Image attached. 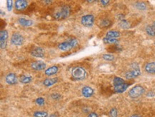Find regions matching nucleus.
Segmentation results:
<instances>
[{
  "instance_id": "f257e3e1",
  "label": "nucleus",
  "mask_w": 155,
  "mask_h": 117,
  "mask_svg": "<svg viewBox=\"0 0 155 117\" xmlns=\"http://www.w3.org/2000/svg\"><path fill=\"white\" fill-rule=\"evenodd\" d=\"M78 41L76 39H70L67 40V41H64V42L61 43L59 44L58 48L61 51L64 52H67V51L70 50V49H73L75 46H77Z\"/></svg>"
},
{
  "instance_id": "f03ea898",
  "label": "nucleus",
  "mask_w": 155,
  "mask_h": 117,
  "mask_svg": "<svg viewBox=\"0 0 155 117\" xmlns=\"http://www.w3.org/2000/svg\"><path fill=\"white\" fill-rule=\"evenodd\" d=\"M70 7L68 6H63L61 7L59 10L57 12L54 16L57 19H63L67 18L70 14Z\"/></svg>"
},
{
  "instance_id": "7ed1b4c3",
  "label": "nucleus",
  "mask_w": 155,
  "mask_h": 117,
  "mask_svg": "<svg viewBox=\"0 0 155 117\" xmlns=\"http://www.w3.org/2000/svg\"><path fill=\"white\" fill-rule=\"evenodd\" d=\"M72 74L74 79L78 80L84 79L86 76V71L83 68L80 67H76L72 69Z\"/></svg>"
},
{
  "instance_id": "20e7f679",
  "label": "nucleus",
  "mask_w": 155,
  "mask_h": 117,
  "mask_svg": "<svg viewBox=\"0 0 155 117\" xmlns=\"http://www.w3.org/2000/svg\"><path fill=\"white\" fill-rule=\"evenodd\" d=\"M144 92V88L141 86L137 85V86H134L133 88H131L129 91V97L132 98H137L142 95Z\"/></svg>"
},
{
  "instance_id": "39448f33",
  "label": "nucleus",
  "mask_w": 155,
  "mask_h": 117,
  "mask_svg": "<svg viewBox=\"0 0 155 117\" xmlns=\"http://www.w3.org/2000/svg\"><path fill=\"white\" fill-rule=\"evenodd\" d=\"M94 17L93 15L87 14L82 16L81 22L86 27H91L93 25V24H94Z\"/></svg>"
},
{
  "instance_id": "423d86ee",
  "label": "nucleus",
  "mask_w": 155,
  "mask_h": 117,
  "mask_svg": "<svg viewBox=\"0 0 155 117\" xmlns=\"http://www.w3.org/2000/svg\"><path fill=\"white\" fill-rule=\"evenodd\" d=\"M24 38L19 33H14L11 37V43L14 45H22L23 44Z\"/></svg>"
},
{
  "instance_id": "0eeeda50",
  "label": "nucleus",
  "mask_w": 155,
  "mask_h": 117,
  "mask_svg": "<svg viewBox=\"0 0 155 117\" xmlns=\"http://www.w3.org/2000/svg\"><path fill=\"white\" fill-rule=\"evenodd\" d=\"M7 39H8V33L6 30H1L0 32V42H1V48L4 49L7 45Z\"/></svg>"
},
{
  "instance_id": "6e6552de",
  "label": "nucleus",
  "mask_w": 155,
  "mask_h": 117,
  "mask_svg": "<svg viewBox=\"0 0 155 117\" xmlns=\"http://www.w3.org/2000/svg\"><path fill=\"white\" fill-rule=\"evenodd\" d=\"M141 73L140 70H139V67H136V68L133 69L131 71H127V73H125V77L127 79H133V78L137 77V76H139Z\"/></svg>"
},
{
  "instance_id": "1a4fd4ad",
  "label": "nucleus",
  "mask_w": 155,
  "mask_h": 117,
  "mask_svg": "<svg viewBox=\"0 0 155 117\" xmlns=\"http://www.w3.org/2000/svg\"><path fill=\"white\" fill-rule=\"evenodd\" d=\"M28 2L25 0H17L15 1V8L18 11H22L27 7Z\"/></svg>"
},
{
  "instance_id": "9d476101",
  "label": "nucleus",
  "mask_w": 155,
  "mask_h": 117,
  "mask_svg": "<svg viewBox=\"0 0 155 117\" xmlns=\"http://www.w3.org/2000/svg\"><path fill=\"white\" fill-rule=\"evenodd\" d=\"M31 66V67H32V69H34V70L40 71V70H42L44 69H45L46 64L42 61H34V62H33Z\"/></svg>"
},
{
  "instance_id": "9b49d317",
  "label": "nucleus",
  "mask_w": 155,
  "mask_h": 117,
  "mask_svg": "<svg viewBox=\"0 0 155 117\" xmlns=\"http://www.w3.org/2000/svg\"><path fill=\"white\" fill-rule=\"evenodd\" d=\"M6 82H7L8 84H16V82H17V79H16V76L14 73H9V74L7 75L5 78Z\"/></svg>"
},
{
  "instance_id": "f8f14e48",
  "label": "nucleus",
  "mask_w": 155,
  "mask_h": 117,
  "mask_svg": "<svg viewBox=\"0 0 155 117\" xmlns=\"http://www.w3.org/2000/svg\"><path fill=\"white\" fill-rule=\"evenodd\" d=\"M44 49L40 47H37L34 49H33L32 52H31V55L35 57H40L42 58L44 56Z\"/></svg>"
},
{
  "instance_id": "ddd939ff",
  "label": "nucleus",
  "mask_w": 155,
  "mask_h": 117,
  "mask_svg": "<svg viewBox=\"0 0 155 117\" xmlns=\"http://www.w3.org/2000/svg\"><path fill=\"white\" fill-rule=\"evenodd\" d=\"M82 94L84 97H87H87H90L94 94V90L89 86H85V87L82 88Z\"/></svg>"
},
{
  "instance_id": "4468645a",
  "label": "nucleus",
  "mask_w": 155,
  "mask_h": 117,
  "mask_svg": "<svg viewBox=\"0 0 155 117\" xmlns=\"http://www.w3.org/2000/svg\"><path fill=\"white\" fill-rule=\"evenodd\" d=\"M129 86V84H122L118 85V86H115L114 87V91L117 93H122L125 91L126 89L128 88Z\"/></svg>"
},
{
  "instance_id": "2eb2a0df",
  "label": "nucleus",
  "mask_w": 155,
  "mask_h": 117,
  "mask_svg": "<svg viewBox=\"0 0 155 117\" xmlns=\"http://www.w3.org/2000/svg\"><path fill=\"white\" fill-rule=\"evenodd\" d=\"M18 22H19V23L22 26L24 27H29L33 24V21L30 20V19H25V18H19L18 19Z\"/></svg>"
},
{
  "instance_id": "dca6fc26",
  "label": "nucleus",
  "mask_w": 155,
  "mask_h": 117,
  "mask_svg": "<svg viewBox=\"0 0 155 117\" xmlns=\"http://www.w3.org/2000/svg\"><path fill=\"white\" fill-rule=\"evenodd\" d=\"M145 71L149 73H155V61L147 64L145 66Z\"/></svg>"
},
{
  "instance_id": "f3484780",
  "label": "nucleus",
  "mask_w": 155,
  "mask_h": 117,
  "mask_svg": "<svg viewBox=\"0 0 155 117\" xmlns=\"http://www.w3.org/2000/svg\"><path fill=\"white\" fill-rule=\"evenodd\" d=\"M58 71V67L56 66H53V67H51L49 68H48L47 69L45 70V74L47 75V76H52V75L55 74Z\"/></svg>"
},
{
  "instance_id": "a211bd4d",
  "label": "nucleus",
  "mask_w": 155,
  "mask_h": 117,
  "mask_svg": "<svg viewBox=\"0 0 155 117\" xmlns=\"http://www.w3.org/2000/svg\"><path fill=\"white\" fill-rule=\"evenodd\" d=\"M57 82V78H49V79H46L44 81L43 84L46 86H51L55 84Z\"/></svg>"
},
{
  "instance_id": "6ab92c4d",
  "label": "nucleus",
  "mask_w": 155,
  "mask_h": 117,
  "mask_svg": "<svg viewBox=\"0 0 155 117\" xmlns=\"http://www.w3.org/2000/svg\"><path fill=\"white\" fill-rule=\"evenodd\" d=\"M120 36V33L117 31H114V30H112V31H109L107 33L106 37H110V38H117Z\"/></svg>"
},
{
  "instance_id": "aec40b11",
  "label": "nucleus",
  "mask_w": 155,
  "mask_h": 117,
  "mask_svg": "<svg viewBox=\"0 0 155 117\" xmlns=\"http://www.w3.org/2000/svg\"><path fill=\"white\" fill-rule=\"evenodd\" d=\"M104 42L106 44H117L118 43V40L115 38H110V37H104L103 39Z\"/></svg>"
},
{
  "instance_id": "412c9836",
  "label": "nucleus",
  "mask_w": 155,
  "mask_h": 117,
  "mask_svg": "<svg viewBox=\"0 0 155 117\" xmlns=\"http://www.w3.org/2000/svg\"><path fill=\"white\" fill-rule=\"evenodd\" d=\"M146 31H147V34L150 36H155V27L153 26H147L146 28Z\"/></svg>"
},
{
  "instance_id": "4be33fe9",
  "label": "nucleus",
  "mask_w": 155,
  "mask_h": 117,
  "mask_svg": "<svg viewBox=\"0 0 155 117\" xmlns=\"http://www.w3.org/2000/svg\"><path fill=\"white\" fill-rule=\"evenodd\" d=\"M31 76H22L20 77V79H19V81H20L21 83L22 84H27L29 83L31 81Z\"/></svg>"
},
{
  "instance_id": "5701e85b",
  "label": "nucleus",
  "mask_w": 155,
  "mask_h": 117,
  "mask_svg": "<svg viewBox=\"0 0 155 117\" xmlns=\"http://www.w3.org/2000/svg\"><path fill=\"white\" fill-rule=\"evenodd\" d=\"M113 83H114V86H118V85L122 84L125 83V82H124V81L123 80L122 78L115 77L114 79V81H113Z\"/></svg>"
},
{
  "instance_id": "b1692460",
  "label": "nucleus",
  "mask_w": 155,
  "mask_h": 117,
  "mask_svg": "<svg viewBox=\"0 0 155 117\" xmlns=\"http://www.w3.org/2000/svg\"><path fill=\"white\" fill-rule=\"evenodd\" d=\"M135 7L139 10H145L147 9V6L143 2H137L135 4Z\"/></svg>"
},
{
  "instance_id": "393cba45",
  "label": "nucleus",
  "mask_w": 155,
  "mask_h": 117,
  "mask_svg": "<svg viewBox=\"0 0 155 117\" xmlns=\"http://www.w3.org/2000/svg\"><path fill=\"white\" fill-rule=\"evenodd\" d=\"M34 116L35 117H47L48 114L45 112H36Z\"/></svg>"
},
{
  "instance_id": "a878e982",
  "label": "nucleus",
  "mask_w": 155,
  "mask_h": 117,
  "mask_svg": "<svg viewBox=\"0 0 155 117\" xmlns=\"http://www.w3.org/2000/svg\"><path fill=\"white\" fill-rule=\"evenodd\" d=\"M119 26L122 28H124V29H127V28L129 27V23L125 20H122V22L119 23Z\"/></svg>"
},
{
  "instance_id": "bb28decb",
  "label": "nucleus",
  "mask_w": 155,
  "mask_h": 117,
  "mask_svg": "<svg viewBox=\"0 0 155 117\" xmlns=\"http://www.w3.org/2000/svg\"><path fill=\"white\" fill-rule=\"evenodd\" d=\"M103 58L107 61H113L114 59V56L112 54H104Z\"/></svg>"
},
{
  "instance_id": "cd10ccee",
  "label": "nucleus",
  "mask_w": 155,
  "mask_h": 117,
  "mask_svg": "<svg viewBox=\"0 0 155 117\" xmlns=\"http://www.w3.org/2000/svg\"><path fill=\"white\" fill-rule=\"evenodd\" d=\"M109 115L111 117H117V111L115 108H113L109 112Z\"/></svg>"
},
{
  "instance_id": "c85d7f7f",
  "label": "nucleus",
  "mask_w": 155,
  "mask_h": 117,
  "mask_svg": "<svg viewBox=\"0 0 155 117\" xmlns=\"http://www.w3.org/2000/svg\"><path fill=\"white\" fill-rule=\"evenodd\" d=\"M7 9H8L9 11H11L12 9V1L8 0V1H7Z\"/></svg>"
},
{
  "instance_id": "c756f323",
  "label": "nucleus",
  "mask_w": 155,
  "mask_h": 117,
  "mask_svg": "<svg viewBox=\"0 0 155 117\" xmlns=\"http://www.w3.org/2000/svg\"><path fill=\"white\" fill-rule=\"evenodd\" d=\"M36 103L38 105H43L44 103V99L43 98H38L36 100Z\"/></svg>"
},
{
  "instance_id": "7c9ffc66",
  "label": "nucleus",
  "mask_w": 155,
  "mask_h": 117,
  "mask_svg": "<svg viewBox=\"0 0 155 117\" xmlns=\"http://www.w3.org/2000/svg\"><path fill=\"white\" fill-rule=\"evenodd\" d=\"M52 97L54 99H59L61 97V96L58 94H52Z\"/></svg>"
},
{
  "instance_id": "2f4dec72",
  "label": "nucleus",
  "mask_w": 155,
  "mask_h": 117,
  "mask_svg": "<svg viewBox=\"0 0 155 117\" xmlns=\"http://www.w3.org/2000/svg\"><path fill=\"white\" fill-rule=\"evenodd\" d=\"M101 3H102V4H103L104 6H106V5H107L108 4H109V1H105V0H102V1H101Z\"/></svg>"
},
{
  "instance_id": "473e14b6",
  "label": "nucleus",
  "mask_w": 155,
  "mask_h": 117,
  "mask_svg": "<svg viewBox=\"0 0 155 117\" xmlns=\"http://www.w3.org/2000/svg\"><path fill=\"white\" fill-rule=\"evenodd\" d=\"M88 117H98V116H97V114H95L94 112H92V113L89 114V115Z\"/></svg>"
},
{
  "instance_id": "72a5a7b5",
  "label": "nucleus",
  "mask_w": 155,
  "mask_h": 117,
  "mask_svg": "<svg viewBox=\"0 0 155 117\" xmlns=\"http://www.w3.org/2000/svg\"><path fill=\"white\" fill-rule=\"evenodd\" d=\"M49 117H57L56 115H55V114H52V115H51V116H49Z\"/></svg>"
},
{
  "instance_id": "f704fd0d",
  "label": "nucleus",
  "mask_w": 155,
  "mask_h": 117,
  "mask_svg": "<svg viewBox=\"0 0 155 117\" xmlns=\"http://www.w3.org/2000/svg\"><path fill=\"white\" fill-rule=\"evenodd\" d=\"M130 117H141V116H137V115H133V116H130Z\"/></svg>"
},
{
  "instance_id": "c9c22d12",
  "label": "nucleus",
  "mask_w": 155,
  "mask_h": 117,
  "mask_svg": "<svg viewBox=\"0 0 155 117\" xmlns=\"http://www.w3.org/2000/svg\"><path fill=\"white\" fill-rule=\"evenodd\" d=\"M154 27H155V22H154Z\"/></svg>"
}]
</instances>
